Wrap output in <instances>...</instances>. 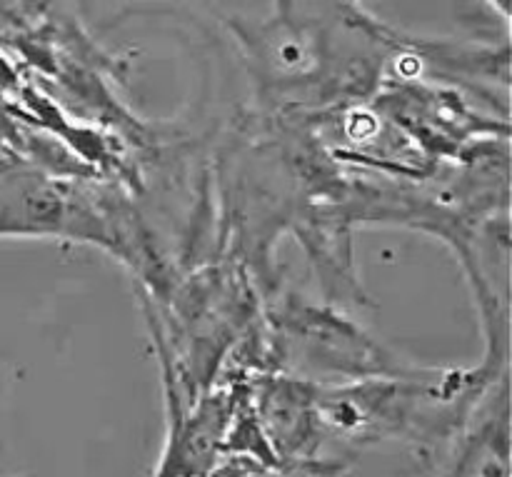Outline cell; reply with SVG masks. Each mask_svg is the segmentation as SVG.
<instances>
[{
	"mask_svg": "<svg viewBox=\"0 0 512 477\" xmlns=\"http://www.w3.org/2000/svg\"><path fill=\"white\" fill-rule=\"evenodd\" d=\"M0 238H60L98 245L128 263L148 293L170 275L145 235L143 220L118 190L43 170L28 160H0Z\"/></svg>",
	"mask_w": 512,
	"mask_h": 477,
	"instance_id": "obj_1",
	"label": "cell"
},
{
	"mask_svg": "<svg viewBox=\"0 0 512 477\" xmlns=\"http://www.w3.org/2000/svg\"><path fill=\"white\" fill-rule=\"evenodd\" d=\"M265 335L273 370L320 385L418 370L335 308L313 305L298 295L275 300L265 315Z\"/></svg>",
	"mask_w": 512,
	"mask_h": 477,
	"instance_id": "obj_2",
	"label": "cell"
},
{
	"mask_svg": "<svg viewBox=\"0 0 512 477\" xmlns=\"http://www.w3.org/2000/svg\"><path fill=\"white\" fill-rule=\"evenodd\" d=\"M240 383H215L185 408L165 410L168 433L153 477H208L218 468Z\"/></svg>",
	"mask_w": 512,
	"mask_h": 477,
	"instance_id": "obj_3",
	"label": "cell"
},
{
	"mask_svg": "<svg viewBox=\"0 0 512 477\" xmlns=\"http://www.w3.org/2000/svg\"><path fill=\"white\" fill-rule=\"evenodd\" d=\"M443 477H510L508 378L485 400L470 428L453 445V460Z\"/></svg>",
	"mask_w": 512,
	"mask_h": 477,
	"instance_id": "obj_4",
	"label": "cell"
},
{
	"mask_svg": "<svg viewBox=\"0 0 512 477\" xmlns=\"http://www.w3.org/2000/svg\"><path fill=\"white\" fill-rule=\"evenodd\" d=\"M348 3L358 5L360 0H348ZM485 3H493L495 8L500 10V15H503V18H508V13H510V0H485Z\"/></svg>",
	"mask_w": 512,
	"mask_h": 477,
	"instance_id": "obj_5",
	"label": "cell"
}]
</instances>
